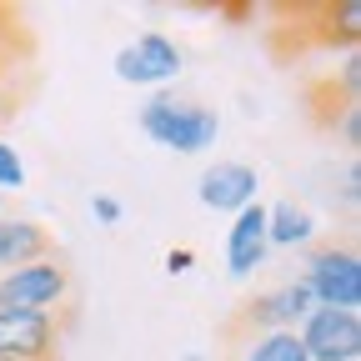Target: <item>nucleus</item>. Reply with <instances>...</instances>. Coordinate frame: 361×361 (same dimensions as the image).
<instances>
[{"instance_id": "f257e3e1", "label": "nucleus", "mask_w": 361, "mask_h": 361, "mask_svg": "<svg viewBox=\"0 0 361 361\" xmlns=\"http://www.w3.org/2000/svg\"><path fill=\"white\" fill-rule=\"evenodd\" d=\"M141 130L156 146L176 151V156H201V151L216 146L221 116L211 106H201V101H176L166 90H156V96L141 106Z\"/></svg>"}, {"instance_id": "f03ea898", "label": "nucleus", "mask_w": 361, "mask_h": 361, "mask_svg": "<svg viewBox=\"0 0 361 361\" xmlns=\"http://www.w3.org/2000/svg\"><path fill=\"white\" fill-rule=\"evenodd\" d=\"M301 286L311 291L316 306H336V311H356L361 306V256L356 246H316L306 256V276Z\"/></svg>"}, {"instance_id": "7ed1b4c3", "label": "nucleus", "mask_w": 361, "mask_h": 361, "mask_svg": "<svg viewBox=\"0 0 361 361\" xmlns=\"http://www.w3.org/2000/svg\"><path fill=\"white\" fill-rule=\"evenodd\" d=\"M71 296V271L61 266V256H45L16 271H0V311H40L56 316V306Z\"/></svg>"}, {"instance_id": "20e7f679", "label": "nucleus", "mask_w": 361, "mask_h": 361, "mask_svg": "<svg viewBox=\"0 0 361 361\" xmlns=\"http://www.w3.org/2000/svg\"><path fill=\"white\" fill-rule=\"evenodd\" d=\"M180 66H186V56H180V45L161 30H146L135 35L130 45H121L116 51V75L126 85H146V90H161L180 75Z\"/></svg>"}, {"instance_id": "39448f33", "label": "nucleus", "mask_w": 361, "mask_h": 361, "mask_svg": "<svg viewBox=\"0 0 361 361\" xmlns=\"http://www.w3.org/2000/svg\"><path fill=\"white\" fill-rule=\"evenodd\" d=\"M311 361H361V311L311 306V316L296 326Z\"/></svg>"}, {"instance_id": "423d86ee", "label": "nucleus", "mask_w": 361, "mask_h": 361, "mask_svg": "<svg viewBox=\"0 0 361 361\" xmlns=\"http://www.w3.org/2000/svg\"><path fill=\"white\" fill-rule=\"evenodd\" d=\"M61 322L40 311H0V361H56Z\"/></svg>"}, {"instance_id": "0eeeda50", "label": "nucleus", "mask_w": 361, "mask_h": 361, "mask_svg": "<svg viewBox=\"0 0 361 361\" xmlns=\"http://www.w3.org/2000/svg\"><path fill=\"white\" fill-rule=\"evenodd\" d=\"M311 291L301 286V281H286V286H276V291H261V296H251L246 306H241V316H236V331H296L306 316H311Z\"/></svg>"}, {"instance_id": "6e6552de", "label": "nucleus", "mask_w": 361, "mask_h": 361, "mask_svg": "<svg viewBox=\"0 0 361 361\" xmlns=\"http://www.w3.org/2000/svg\"><path fill=\"white\" fill-rule=\"evenodd\" d=\"M256 191H261V176H256V166H246V161H216V166H206V171H201V186H196L201 206L216 211V216L246 211V206L256 201Z\"/></svg>"}, {"instance_id": "1a4fd4ad", "label": "nucleus", "mask_w": 361, "mask_h": 361, "mask_svg": "<svg viewBox=\"0 0 361 361\" xmlns=\"http://www.w3.org/2000/svg\"><path fill=\"white\" fill-rule=\"evenodd\" d=\"M271 256L266 246V206L251 201L246 211L231 216V231H226V271H231L236 281H246L251 271H261Z\"/></svg>"}, {"instance_id": "9d476101", "label": "nucleus", "mask_w": 361, "mask_h": 361, "mask_svg": "<svg viewBox=\"0 0 361 361\" xmlns=\"http://www.w3.org/2000/svg\"><path fill=\"white\" fill-rule=\"evenodd\" d=\"M56 256V241L40 221L30 216H0V271H16V266H30V261H45Z\"/></svg>"}, {"instance_id": "9b49d317", "label": "nucleus", "mask_w": 361, "mask_h": 361, "mask_svg": "<svg viewBox=\"0 0 361 361\" xmlns=\"http://www.w3.org/2000/svg\"><path fill=\"white\" fill-rule=\"evenodd\" d=\"M316 236V216L311 206L301 201H276V206H266V246H281V251H296V246H311Z\"/></svg>"}, {"instance_id": "f8f14e48", "label": "nucleus", "mask_w": 361, "mask_h": 361, "mask_svg": "<svg viewBox=\"0 0 361 361\" xmlns=\"http://www.w3.org/2000/svg\"><path fill=\"white\" fill-rule=\"evenodd\" d=\"M236 361H311L296 331H246Z\"/></svg>"}, {"instance_id": "ddd939ff", "label": "nucleus", "mask_w": 361, "mask_h": 361, "mask_svg": "<svg viewBox=\"0 0 361 361\" xmlns=\"http://www.w3.org/2000/svg\"><path fill=\"white\" fill-rule=\"evenodd\" d=\"M11 71H16V25L0 35V121H6V116L16 111V101H20V90H16Z\"/></svg>"}, {"instance_id": "4468645a", "label": "nucleus", "mask_w": 361, "mask_h": 361, "mask_svg": "<svg viewBox=\"0 0 361 361\" xmlns=\"http://www.w3.org/2000/svg\"><path fill=\"white\" fill-rule=\"evenodd\" d=\"M20 186H25V161L16 156L11 141H0V196H6V191H20Z\"/></svg>"}, {"instance_id": "2eb2a0df", "label": "nucleus", "mask_w": 361, "mask_h": 361, "mask_svg": "<svg viewBox=\"0 0 361 361\" xmlns=\"http://www.w3.org/2000/svg\"><path fill=\"white\" fill-rule=\"evenodd\" d=\"M90 216H96L101 226H121L126 206H121V196H111V191H96V196H90Z\"/></svg>"}, {"instance_id": "dca6fc26", "label": "nucleus", "mask_w": 361, "mask_h": 361, "mask_svg": "<svg viewBox=\"0 0 361 361\" xmlns=\"http://www.w3.org/2000/svg\"><path fill=\"white\" fill-rule=\"evenodd\" d=\"M341 141L351 151L361 146V106H341Z\"/></svg>"}, {"instance_id": "f3484780", "label": "nucleus", "mask_w": 361, "mask_h": 361, "mask_svg": "<svg viewBox=\"0 0 361 361\" xmlns=\"http://www.w3.org/2000/svg\"><path fill=\"white\" fill-rule=\"evenodd\" d=\"M191 266H196V251L191 246H171L166 251V271H171V276H186Z\"/></svg>"}, {"instance_id": "a211bd4d", "label": "nucleus", "mask_w": 361, "mask_h": 361, "mask_svg": "<svg viewBox=\"0 0 361 361\" xmlns=\"http://www.w3.org/2000/svg\"><path fill=\"white\" fill-rule=\"evenodd\" d=\"M341 196H346V206H356L361 201V171H356V161L346 166V176H341Z\"/></svg>"}, {"instance_id": "6ab92c4d", "label": "nucleus", "mask_w": 361, "mask_h": 361, "mask_svg": "<svg viewBox=\"0 0 361 361\" xmlns=\"http://www.w3.org/2000/svg\"><path fill=\"white\" fill-rule=\"evenodd\" d=\"M180 361H206V356H201V351H186V356H180Z\"/></svg>"}, {"instance_id": "aec40b11", "label": "nucleus", "mask_w": 361, "mask_h": 361, "mask_svg": "<svg viewBox=\"0 0 361 361\" xmlns=\"http://www.w3.org/2000/svg\"><path fill=\"white\" fill-rule=\"evenodd\" d=\"M6 30H11V25H0V35H6Z\"/></svg>"}]
</instances>
